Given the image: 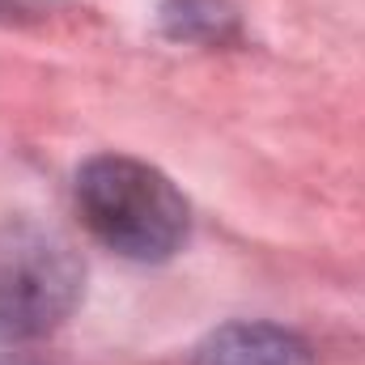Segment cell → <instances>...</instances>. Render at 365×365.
<instances>
[{"instance_id": "cell-4", "label": "cell", "mask_w": 365, "mask_h": 365, "mask_svg": "<svg viewBox=\"0 0 365 365\" xmlns=\"http://www.w3.org/2000/svg\"><path fill=\"white\" fill-rule=\"evenodd\" d=\"M158 21L175 43H230L238 34V9L230 0H166Z\"/></svg>"}, {"instance_id": "cell-1", "label": "cell", "mask_w": 365, "mask_h": 365, "mask_svg": "<svg viewBox=\"0 0 365 365\" xmlns=\"http://www.w3.org/2000/svg\"><path fill=\"white\" fill-rule=\"evenodd\" d=\"M73 200L93 238L136 264L170 259L191 230V208L179 187L158 166L123 153L90 158L77 170Z\"/></svg>"}, {"instance_id": "cell-5", "label": "cell", "mask_w": 365, "mask_h": 365, "mask_svg": "<svg viewBox=\"0 0 365 365\" xmlns=\"http://www.w3.org/2000/svg\"><path fill=\"white\" fill-rule=\"evenodd\" d=\"M0 365H38L34 361V336H26L4 314H0Z\"/></svg>"}, {"instance_id": "cell-3", "label": "cell", "mask_w": 365, "mask_h": 365, "mask_svg": "<svg viewBox=\"0 0 365 365\" xmlns=\"http://www.w3.org/2000/svg\"><path fill=\"white\" fill-rule=\"evenodd\" d=\"M191 365H314L302 336L276 327V323H225L217 327Z\"/></svg>"}, {"instance_id": "cell-2", "label": "cell", "mask_w": 365, "mask_h": 365, "mask_svg": "<svg viewBox=\"0 0 365 365\" xmlns=\"http://www.w3.org/2000/svg\"><path fill=\"white\" fill-rule=\"evenodd\" d=\"M86 264L68 234L34 217L0 221V314L26 336L56 331L81 302Z\"/></svg>"}]
</instances>
